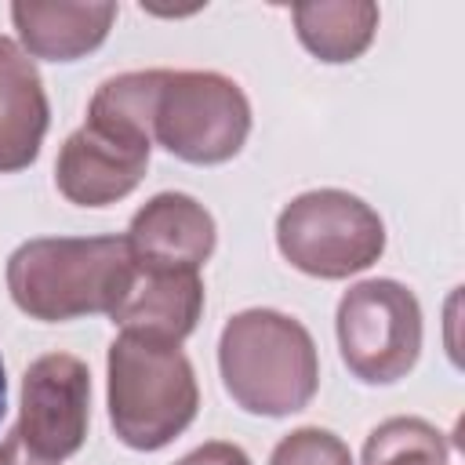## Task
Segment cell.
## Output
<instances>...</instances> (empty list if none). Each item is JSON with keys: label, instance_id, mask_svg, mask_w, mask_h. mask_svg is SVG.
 Listing matches in <instances>:
<instances>
[{"label": "cell", "instance_id": "cell-11", "mask_svg": "<svg viewBox=\"0 0 465 465\" xmlns=\"http://www.w3.org/2000/svg\"><path fill=\"white\" fill-rule=\"evenodd\" d=\"M47 120L51 105L33 58L0 36V174L25 171L40 156Z\"/></svg>", "mask_w": 465, "mask_h": 465}, {"label": "cell", "instance_id": "cell-1", "mask_svg": "<svg viewBox=\"0 0 465 465\" xmlns=\"http://www.w3.org/2000/svg\"><path fill=\"white\" fill-rule=\"evenodd\" d=\"M163 69L109 76L91 105L87 124L73 131L54 163L58 193L76 207H109L131 196L153 153V105Z\"/></svg>", "mask_w": 465, "mask_h": 465}, {"label": "cell", "instance_id": "cell-12", "mask_svg": "<svg viewBox=\"0 0 465 465\" xmlns=\"http://www.w3.org/2000/svg\"><path fill=\"white\" fill-rule=\"evenodd\" d=\"M11 22L33 58L76 62L105 44L116 4H54V0H15Z\"/></svg>", "mask_w": 465, "mask_h": 465}, {"label": "cell", "instance_id": "cell-9", "mask_svg": "<svg viewBox=\"0 0 465 465\" xmlns=\"http://www.w3.org/2000/svg\"><path fill=\"white\" fill-rule=\"evenodd\" d=\"M124 240L134 265L200 272V265L214 254L218 229L200 200L185 193H160L138 207Z\"/></svg>", "mask_w": 465, "mask_h": 465}, {"label": "cell", "instance_id": "cell-6", "mask_svg": "<svg viewBox=\"0 0 465 465\" xmlns=\"http://www.w3.org/2000/svg\"><path fill=\"white\" fill-rule=\"evenodd\" d=\"M251 134L243 87L211 69H163L153 105V142L185 163H225Z\"/></svg>", "mask_w": 465, "mask_h": 465}, {"label": "cell", "instance_id": "cell-10", "mask_svg": "<svg viewBox=\"0 0 465 465\" xmlns=\"http://www.w3.org/2000/svg\"><path fill=\"white\" fill-rule=\"evenodd\" d=\"M200 312H203L200 272L134 265L131 283H127L120 305L109 312V320L120 323L124 331L182 345L196 331Z\"/></svg>", "mask_w": 465, "mask_h": 465}, {"label": "cell", "instance_id": "cell-18", "mask_svg": "<svg viewBox=\"0 0 465 465\" xmlns=\"http://www.w3.org/2000/svg\"><path fill=\"white\" fill-rule=\"evenodd\" d=\"M4 411H7V374H4V360H0V421H4Z\"/></svg>", "mask_w": 465, "mask_h": 465}, {"label": "cell", "instance_id": "cell-5", "mask_svg": "<svg viewBox=\"0 0 465 465\" xmlns=\"http://www.w3.org/2000/svg\"><path fill=\"white\" fill-rule=\"evenodd\" d=\"M276 247L305 276L345 280L381 258L385 222L345 189H312L280 211Z\"/></svg>", "mask_w": 465, "mask_h": 465}, {"label": "cell", "instance_id": "cell-4", "mask_svg": "<svg viewBox=\"0 0 465 465\" xmlns=\"http://www.w3.org/2000/svg\"><path fill=\"white\" fill-rule=\"evenodd\" d=\"M196 407V371L182 345L134 331L109 345V421L120 443L160 450L193 425Z\"/></svg>", "mask_w": 465, "mask_h": 465}, {"label": "cell", "instance_id": "cell-16", "mask_svg": "<svg viewBox=\"0 0 465 465\" xmlns=\"http://www.w3.org/2000/svg\"><path fill=\"white\" fill-rule=\"evenodd\" d=\"M174 465H251V458L236 447V443H225V440H211L196 450H189L182 461Z\"/></svg>", "mask_w": 465, "mask_h": 465}, {"label": "cell", "instance_id": "cell-2", "mask_svg": "<svg viewBox=\"0 0 465 465\" xmlns=\"http://www.w3.org/2000/svg\"><path fill=\"white\" fill-rule=\"evenodd\" d=\"M134 262L124 236H40L7 258L15 305L44 323L113 312L131 283Z\"/></svg>", "mask_w": 465, "mask_h": 465}, {"label": "cell", "instance_id": "cell-14", "mask_svg": "<svg viewBox=\"0 0 465 465\" xmlns=\"http://www.w3.org/2000/svg\"><path fill=\"white\" fill-rule=\"evenodd\" d=\"M447 440L425 418H389L371 429L360 465H447Z\"/></svg>", "mask_w": 465, "mask_h": 465}, {"label": "cell", "instance_id": "cell-8", "mask_svg": "<svg viewBox=\"0 0 465 465\" xmlns=\"http://www.w3.org/2000/svg\"><path fill=\"white\" fill-rule=\"evenodd\" d=\"M91 425V374L87 363L69 352H47L22 374L18 440L44 461L62 465L73 458Z\"/></svg>", "mask_w": 465, "mask_h": 465}, {"label": "cell", "instance_id": "cell-3", "mask_svg": "<svg viewBox=\"0 0 465 465\" xmlns=\"http://www.w3.org/2000/svg\"><path fill=\"white\" fill-rule=\"evenodd\" d=\"M222 385L236 407L262 418H283L312 403L320 389L316 341L287 312L243 309L222 327Z\"/></svg>", "mask_w": 465, "mask_h": 465}, {"label": "cell", "instance_id": "cell-17", "mask_svg": "<svg viewBox=\"0 0 465 465\" xmlns=\"http://www.w3.org/2000/svg\"><path fill=\"white\" fill-rule=\"evenodd\" d=\"M0 465H51V461L36 458V454L18 440V432L11 429V432H7V440L0 443Z\"/></svg>", "mask_w": 465, "mask_h": 465}, {"label": "cell", "instance_id": "cell-7", "mask_svg": "<svg viewBox=\"0 0 465 465\" xmlns=\"http://www.w3.org/2000/svg\"><path fill=\"white\" fill-rule=\"evenodd\" d=\"M338 349L367 385L400 381L421 352V305L396 280H363L338 302Z\"/></svg>", "mask_w": 465, "mask_h": 465}, {"label": "cell", "instance_id": "cell-15", "mask_svg": "<svg viewBox=\"0 0 465 465\" xmlns=\"http://www.w3.org/2000/svg\"><path fill=\"white\" fill-rule=\"evenodd\" d=\"M269 465H352V454L331 429L305 425L272 447Z\"/></svg>", "mask_w": 465, "mask_h": 465}, {"label": "cell", "instance_id": "cell-13", "mask_svg": "<svg viewBox=\"0 0 465 465\" xmlns=\"http://www.w3.org/2000/svg\"><path fill=\"white\" fill-rule=\"evenodd\" d=\"M294 33L309 54L320 62H352L360 58L378 29V7L371 0H338V4H294Z\"/></svg>", "mask_w": 465, "mask_h": 465}]
</instances>
